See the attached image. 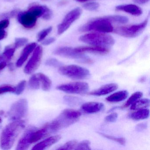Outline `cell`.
<instances>
[{
    "label": "cell",
    "instance_id": "1",
    "mask_svg": "<svg viewBox=\"0 0 150 150\" xmlns=\"http://www.w3.org/2000/svg\"><path fill=\"white\" fill-rule=\"evenodd\" d=\"M79 111L72 109L64 110L53 121L45 125L49 134L67 128L79 121L81 116Z\"/></svg>",
    "mask_w": 150,
    "mask_h": 150
},
{
    "label": "cell",
    "instance_id": "2",
    "mask_svg": "<svg viewBox=\"0 0 150 150\" xmlns=\"http://www.w3.org/2000/svg\"><path fill=\"white\" fill-rule=\"evenodd\" d=\"M25 126V121L20 120L14 121L8 125L1 134V148L3 150L10 149Z\"/></svg>",
    "mask_w": 150,
    "mask_h": 150
},
{
    "label": "cell",
    "instance_id": "3",
    "mask_svg": "<svg viewBox=\"0 0 150 150\" xmlns=\"http://www.w3.org/2000/svg\"><path fill=\"white\" fill-rule=\"evenodd\" d=\"M81 42L95 46L110 47L114 45L115 40L111 36L103 33H89L80 37Z\"/></svg>",
    "mask_w": 150,
    "mask_h": 150
},
{
    "label": "cell",
    "instance_id": "4",
    "mask_svg": "<svg viewBox=\"0 0 150 150\" xmlns=\"http://www.w3.org/2000/svg\"><path fill=\"white\" fill-rule=\"evenodd\" d=\"M114 30L111 23L106 17L95 19L79 28L81 32L95 31L101 33H110Z\"/></svg>",
    "mask_w": 150,
    "mask_h": 150
},
{
    "label": "cell",
    "instance_id": "5",
    "mask_svg": "<svg viewBox=\"0 0 150 150\" xmlns=\"http://www.w3.org/2000/svg\"><path fill=\"white\" fill-rule=\"evenodd\" d=\"M60 74L74 80H83L90 76V72L86 68L76 65L64 66L59 67Z\"/></svg>",
    "mask_w": 150,
    "mask_h": 150
},
{
    "label": "cell",
    "instance_id": "6",
    "mask_svg": "<svg viewBox=\"0 0 150 150\" xmlns=\"http://www.w3.org/2000/svg\"><path fill=\"white\" fill-rule=\"evenodd\" d=\"M55 55L67 58L74 59L81 63L91 64L93 60L82 53L77 52L74 49L69 47H62L58 48L54 51Z\"/></svg>",
    "mask_w": 150,
    "mask_h": 150
},
{
    "label": "cell",
    "instance_id": "7",
    "mask_svg": "<svg viewBox=\"0 0 150 150\" xmlns=\"http://www.w3.org/2000/svg\"><path fill=\"white\" fill-rule=\"evenodd\" d=\"M148 22V19H146L143 22L140 24L133 25L129 27H121L116 28L115 32L116 34L129 38H133L139 35L142 33Z\"/></svg>",
    "mask_w": 150,
    "mask_h": 150
},
{
    "label": "cell",
    "instance_id": "8",
    "mask_svg": "<svg viewBox=\"0 0 150 150\" xmlns=\"http://www.w3.org/2000/svg\"><path fill=\"white\" fill-rule=\"evenodd\" d=\"M28 112V101L25 99H21L13 104L8 113V116L11 121H17L24 117Z\"/></svg>",
    "mask_w": 150,
    "mask_h": 150
},
{
    "label": "cell",
    "instance_id": "9",
    "mask_svg": "<svg viewBox=\"0 0 150 150\" xmlns=\"http://www.w3.org/2000/svg\"><path fill=\"white\" fill-rule=\"evenodd\" d=\"M57 88L68 93L83 94L88 91L89 86L86 82H71L59 85L57 87Z\"/></svg>",
    "mask_w": 150,
    "mask_h": 150
},
{
    "label": "cell",
    "instance_id": "10",
    "mask_svg": "<svg viewBox=\"0 0 150 150\" xmlns=\"http://www.w3.org/2000/svg\"><path fill=\"white\" fill-rule=\"evenodd\" d=\"M82 12V10L79 8H74L69 12L66 16L62 22L58 26V34L61 35L65 32L75 21L79 19Z\"/></svg>",
    "mask_w": 150,
    "mask_h": 150
},
{
    "label": "cell",
    "instance_id": "11",
    "mask_svg": "<svg viewBox=\"0 0 150 150\" xmlns=\"http://www.w3.org/2000/svg\"><path fill=\"white\" fill-rule=\"evenodd\" d=\"M42 48L40 46L36 47L31 58L24 68V72L31 74L37 70L41 62L42 56Z\"/></svg>",
    "mask_w": 150,
    "mask_h": 150
},
{
    "label": "cell",
    "instance_id": "12",
    "mask_svg": "<svg viewBox=\"0 0 150 150\" xmlns=\"http://www.w3.org/2000/svg\"><path fill=\"white\" fill-rule=\"evenodd\" d=\"M17 19L18 22L24 28L31 29L35 26L38 18L28 10L18 13Z\"/></svg>",
    "mask_w": 150,
    "mask_h": 150
},
{
    "label": "cell",
    "instance_id": "13",
    "mask_svg": "<svg viewBox=\"0 0 150 150\" xmlns=\"http://www.w3.org/2000/svg\"><path fill=\"white\" fill-rule=\"evenodd\" d=\"M36 130V128L35 127H30L28 128L19 141L16 150L28 149L31 144L30 142V138L33 133Z\"/></svg>",
    "mask_w": 150,
    "mask_h": 150
},
{
    "label": "cell",
    "instance_id": "14",
    "mask_svg": "<svg viewBox=\"0 0 150 150\" xmlns=\"http://www.w3.org/2000/svg\"><path fill=\"white\" fill-rule=\"evenodd\" d=\"M104 108V105L101 103L90 102L82 104L81 109L88 114H94L101 111Z\"/></svg>",
    "mask_w": 150,
    "mask_h": 150
},
{
    "label": "cell",
    "instance_id": "15",
    "mask_svg": "<svg viewBox=\"0 0 150 150\" xmlns=\"http://www.w3.org/2000/svg\"><path fill=\"white\" fill-rule=\"evenodd\" d=\"M118 88V86L115 83H110L104 85L94 91L88 93L89 95L100 96L106 95L115 91Z\"/></svg>",
    "mask_w": 150,
    "mask_h": 150
},
{
    "label": "cell",
    "instance_id": "16",
    "mask_svg": "<svg viewBox=\"0 0 150 150\" xmlns=\"http://www.w3.org/2000/svg\"><path fill=\"white\" fill-rule=\"evenodd\" d=\"M76 52L80 53H94V54L105 55L108 53V49L104 47H98V46H87V47H80L74 48Z\"/></svg>",
    "mask_w": 150,
    "mask_h": 150
},
{
    "label": "cell",
    "instance_id": "17",
    "mask_svg": "<svg viewBox=\"0 0 150 150\" xmlns=\"http://www.w3.org/2000/svg\"><path fill=\"white\" fill-rule=\"evenodd\" d=\"M115 9L117 11H122L135 16H139L143 13L139 7L132 4L120 5L116 7Z\"/></svg>",
    "mask_w": 150,
    "mask_h": 150
},
{
    "label": "cell",
    "instance_id": "18",
    "mask_svg": "<svg viewBox=\"0 0 150 150\" xmlns=\"http://www.w3.org/2000/svg\"><path fill=\"white\" fill-rule=\"evenodd\" d=\"M61 138V136L60 135H57V136L50 137L45 140L37 144L32 148V150H44L58 142Z\"/></svg>",
    "mask_w": 150,
    "mask_h": 150
},
{
    "label": "cell",
    "instance_id": "19",
    "mask_svg": "<svg viewBox=\"0 0 150 150\" xmlns=\"http://www.w3.org/2000/svg\"><path fill=\"white\" fill-rule=\"evenodd\" d=\"M36 46V43H32L28 45L25 47L23 50L20 58L16 62V66L17 67H21L23 64L24 62L28 59L30 53L35 49Z\"/></svg>",
    "mask_w": 150,
    "mask_h": 150
},
{
    "label": "cell",
    "instance_id": "20",
    "mask_svg": "<svg viewBox=\"0 0 150 150\" xmlns=\"http://www.w3.org/2000/svg\"><path fill=\"white\" fill-rule=\"evenodd\" d=\"M128 92L126 90L116 92L106 98L108 102L110 103H117L124 100L127 98Z\"/></svg>",
    "mask_w": 150,
    "mask_h": 150
},
{
    "label": "cell",
    "instance_id": "21",
    "mask_svg": "<svg viewBox=\"0 0 150 150\" xmlns=\"http://www.w3.org/2000/svg\"><path fill=\"white\" fill-rule=\"evenodd\" d=\"M149 110L146 108L138 110L130 115V117L132 120L136 121L144 120L148 118L149 116Z\"/></svg>",
    "mask_w": 150,
    "mask_h": 150
},
{
    "label": "cell",
    "instance_id": "22",
    "mask_svg": "<svg viewBox=\"0 0 150 150\" xmlns=\"http://www.w3.org/2000/svg\"><path fill=\"white\" fill-rule=\"evenodd\" d=\"M49 135L47 129L45 126L39 130H37L31 136L30 142L32 143H35L38 140Z\"/></svg>",
    "mask_w": 150,
    "mask_h": 150
},
{
    "label": "cell",
    "instance_id": "23",
    "mask_svg": "<svg viewBox=\"0 0 150 150\" xmlns=\"http://www.w3.org/2000/svg\"><path fill=\"white\" fill-rule=\"evenodd\" d=\"M150 104V100L149 99H139L131 105L130 109L132 110H138L146 108L149 107Z\"/></svg>",
    "mask_w": 150,
    "mask_h": 150
},
{
    "label": "cell",
    "instance_id": "24",
    "mask_svg": "<svg viewBox=\"0 0 150 150\" xmlns=\"http://www.w3.org/2000/svg\"><path fill=\"white\" fill-rule=\"evenodd\" d=\"M40 82H41L42 88L44 91H49L50 89L52 86L51 80L45 74L42 73L37 74Z\"/></svg>",
    "mask_w": 150,
    "mask_h": 150
},
{
    "label": "cell",
    "instance_id": "25",
    "mask_svg": "<svg viewBox=\"0 0 150 150\" xmlns=\"http://www.w3.org/2000/svg\"><path fill=\"white\" fill-rule=\"evenodd\" d=\"M15 50L16 49H15L14 47L11 48V47H7L6 48L2 56L0 57V62L1 61L6 62V61L10 60L13 56Z\"/></svg>",
    "mask_w": 150,
    "mask_h": 150
},
{
    "label": "cell",
    "instance_id": "26",
    "mask_svg": "<svg viewBox=\"0 0 150 150\" xmlns=\"http://www.w3.org/2000/svg\"><path fill=\"white\" fill-rule=\"evenodd\" d=\"M143 93L140 92H137L132 94L126 101V103L123 106L124 108H127L131 106L132 104L139 100L143 96Z\"/></svg>",
    "mask_w": 150,
    "mask_h": 150
},
{
    "label": "cell",
    "instance_id": "27",
    "mask_svg": "<svg viewBox=\"0 0 150 150\" xmlns=\"http://www.w3.org/2000/svg\"><path fill=\"white\" fill-rule=\"evenodd\" d=\"M106 17L111 23H116L124 24V23H127L129 21L127 17L121 16H107Z\"/></svg>",
    "mask_w": 150,
    "mask_h": 150
},
{
    "label": "cell",
    "instance_id": "28",
    "mask_svg": "<svg viewBox=\"0 0 150 150\" xmlns=\"http://www.w3.org/2000/svg\"><path fill=\"white\" fill-rule=\"evenodd\" d=\"M64 100L67 104L71 106H78L81 103L82 101L78 97L69 96H65Z\"/></svg>",
    "mask_w": 150,
    "mask_h": 150
},
{
    "label": "cell",
    "instance_id": "29",
    "mask_svg": "<svg viewBox=\"0 0 150 150\" xmlns=\"http://www.w3.org/2000/svg\"><path fill=\"white\" fill-rule=\"evenodd\" d=\"M9 25V21L8 19H5L0 21V40L4 39L6 36L7 33L5 29Z\"/></svg>",
    "mask_w": 150,
    "mask_h": 150
},
{
    "label": "cell",
    "instance_id": "30",
    "mask_svg": "<svg viewBox=\"0 0 150 150\" xmlns=\"http://www.w3.org/2000/svg\"><path fill=\"white\" fill-rule=\"evenodd\" d=\"M40 81L37 74H34L30 79L29 86L31 89H38L40 88Z\"/></svg>",
    "mask_w": 150,
    "mask_h": 150
},
{
    "label": "cell",
    "instance_id": "31",
    "mask_svg": "<svg viewBox=\"0 0 150 150\" xmlns=\"http://www.w3.org/2000/svg\"><path fill=\"white\" fill-rule=\"evenodd\" d=\"M78 142L75 140H70L58 148V150H75Z\"/></svg>",
    "mask_w": 150,
    "mask_h": 150
},
{
    "label": "cell",
    "instance_id": "32",
    "mask_svg": "<svg viewBox=\"0 0 150 150\" xmlns=\"http://www.w3.org/2000/svg\"><path fill=\"white\" fill-rule=\"evenodd\" d=\"M100 135H102L103 137L106 138L107 139H110V140H113L117 142L118 144H120L122 145H125L126 143V140L123 137H113V136H110V135H107V134H104V133H100Z\"/></svg>",
    "mask_w": 150,
    "mask_h": 150
},
{
    "label": "cell",
    "instance_id": "33",
    "mask_svg": "<svg viewBox=\"0 0 150 150\" xmlns=\"http://www.w3.org/2000/svg\"><path fill=\"white\" fill-rule=\"evenodd\" d=\"M75 150H89L90 148V141L88 140H83L80 143H78Z\"/></svg>",
    "mask_w": 150,
    "mask_h": 150
},
{
    "label": "cell",
    "instance_id": "34",
    "mask_svg": "<svg viewBox=\"0 0 150 150\" xmlns=\"http://www.w3.org/2000/svg\"><path fill=\"white\" fill-rule=\"evenodd\" d=\"M52 27H50L40 31L38 35V42H40L42 41L45 38V37L50 33V32L52 30Z\"/></svg>",
    "mask_w": 150,
    "mask_h": 150
},
{
    "label": "cell",
    "instance_id": "35",
    "mask_svg": "<svg viewBox=\"0 0 150 150\" xmlns=\"http://www.w3.org/2000/svg\"><path fill=\"white\" fill-rule=\"evenodd\" d=\"M99 6L100 5L99 3L95 2H89V3L84 4L83 6L84 8L90 11H96L98 9Z\"/></svg>",
    "mask_w": 150,
    "mask_h": 150
},
{
    "label": "cell",
    "instance_id": "36",
    "mask_svg": "<svg viewBox=\"0 0 150 150\" xmlns=\"http://www.w3.org/2000/svg\"><path fill=\"white\" fill-rule=\"evenodd\" d=\"M28 39L24 38H16L14 47L15 49L20 48L25 45L28 42Z\"/></svg>",
    "mask_w": 150,
    "mask_h": 150
},
{
    "label": "cell",
    "instance_id": "37",
    "mask_svg": "<svg viewBox=\"0 0 150 150\" xmlns=\"http://www.w3.org/2000/svg\"><path fill=\"white\" fill-rule=\"evenodd\" d=\"M45 65L55 67H59L62 66V64L59 61L54 58H50L47 59L45 62Z\"/></svg>",
    "mask_w": 150,
    "mask_h": 150
},
{
    "label": "cell",
    "instance_id": "38",
    "mask_svg": "<svg viewBox=\"0 0 150 150\" xmlns=\"http://www.w3.org/2000/svg\"><path fill=\"white\" fill-rule=\"evenodd\" d=\"M26 86V81H21L17 86L15 88V91L14 93L16 94V95H20L23 93Z\"/></svg>",
    "mask_w": 150,
    "mask_h": 150
},
{
    "label": "cell",
    "instance_id": "39",
    "mask_svg": "<svg viewBox=\"0 0 150 150\" xmlns=\"http://www.w3.org/2000/svg\"><path fill=\"white\" fill-rule=\"evenodd\" d=\"M118 115L116 113H113L106 116L105 117V121L108 122H114L117 119Z\"/></svg>",
    "mask_w": 150,
    "mask_h": 150
},
{
    "label": "cell",
    "instance_id": "40",
    "mask_svg": "<svg viewBox=\"0 0 150 150\" xmlns=\"http://www.w3.org/2000/svg\"><path fill=\"white\" fill-rule=\"evenodd\" d=\"M15 91V88L10 86H5L0 87V94L4 93L12 92L14 93Z\"/></svg>",
    "mask_w": 150,
    "mask_h": 150
},
{
    "label": "cell",
    "instance_id": "41",
    "mask_svg": "<svg viewBox=\"0 0 150 150\" xmlns=\"http://www.w3.org/2000/svg\"><path fill=\"white\" fill-rule=\"evenodd\" d=\"M17 13H18V10H13L12 12H9V13H7L4 14L2 15L1 17L2 18H12L14 16H15L17 14Z\"/></svg>",
    "mask_w": 150,
    "mask_h": 150
},
{
    "label": "cell",
    "instance_id": "42",
    "mask_svg": "<svg viewBox=\"0 0 150 150\" xmlns=\"http://www.w3.org/2000/svg\"><path fill=\"white\" fill-rule=\"evenodd\" d=\"M147 126V124L145 123H141L139 124L136 126V130L139 132L142 131L146 129Z\"/></svg>",
    "mask_w": 150,
    "mask_h": 150
},
{
    "label": "cell",
    "instance_id": "43",
    "mask_svg": "<svg viewBox=\"0 0 150 150\" xmlns=\"http://www.w3.org/2000/svg\"><path fill=\"white\" fill-rule=\"evenodd\" d=\"M56 39L53 38H48V39H45V40H44L42 41V44L43 45H50L52 43L54 42H55Z\"/></svg>",
    "mask_w": 150,
    "mask_h": 150
},
{
    "label": "cell",
    "instance_id": "44",
    "mask_svg": "<svg viewBox=\"0 0 150 150\" xmlns=\"http://www.w3.org/2000/svg\"><path fill=\"white\" fill-rule=\"evenodd\" d=\"M149 1V0H134V2L139 4H145Z\"/></svg>",
    "mask_w": 150,
    "mask_h": 150
},
{
    "label": "cell",
    "instance_id": "45",
    "mask_svg": "<svg viewBox=\"0 0 150 150\" xmlns=\"http://www.w3.org/2000/svg\"><path fill=\"white\" fill-rule=\"evenodd\" d=\"M6 62L3 61V62H0V71L4 69L6 66Z\"/></svg>",
    "mask_w": 150,
    "mask_h": 150
},
{
    "label": "cell",
    "instance_id": "46",
    "mask_svg": "<svg viewBox=\"0 0 150 150\" xmlns=\"http://www.w3.org/2000/svg\"><path fill=\"white\" fill-rule=\"evenodd\" d=\"M9 68L10 70H11V71L13 70V64H10L9 65Z\"/></svg>",
    "mask_w": 150,
    "mask_h": 150
},
{
    "label": "cell",
    "instance_id": "47",
    "mask_svg": "<svg viewBox=\"0 0 150 150\" xmlns=\"http://www.w3.org/2000/svg\"><path fill=\"white\" fill-rule=\"evenodd\" d=\"M75 1L79 2H84L88 1V0H75Z\"/></svg>",
    "mask_w": 150,
    "mask_h": 150
},
{
    "label": "cell",
    "instance_id": "48",
    "mask_svg": "<svg viewBox=\"0 0 150 150\" xmlns=\"http://www.w3.org/2000/svg\"><path fill=\"white\" fill-rule=\"evenodd\" d=\"M7 1H13V0H6Z\"/></svg>",
    "mask_w": 150,
    "mask_h": 150
},
{
    "label": "cell",
    "instance_id": "49",
    "mask_svg": "<svg viewBox=\"0 0 150 150\" xmlns=\"http://www.w3.org/2000/svg\"><path fill=\"white\" fill-rule=\"evenodd\" d=\"M42 1H49V0H42Z\"/></svg>",
    "mask_w": 150,
    "mask_h": 150
},
{
    "label": "cell",
    "instance_id": "50",
    "mask_svg": "<svg viewBox=\"0 0 150 150\" xmlns=\"http://www.w3.org/2000/svg\"><path fill=\"white\" fill-rule=\"evenodd\" d=\"M1 118H0V123H1Z\"/></svg>",
    "mask_w": 150,
    "mask_h": 150
}]
</instances>
